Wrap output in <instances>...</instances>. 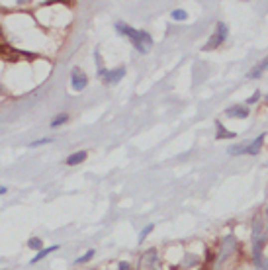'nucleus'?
Returning <instances> with one entry per match:
<instances>
[{"mask_svg":"<svg viewBox=\"0 0 268 270\" xmlns=\"http://www.w3.org/2000/svg\"><path fill=\"white\" fill-rule=\"evenodd\" d=\"M116 29H118V31H122V33H126V35L130 37V41L134 43L135 49H137L139 53H147V51H151V47H153V37H151L147 31L134 29L132 26H126V24H116Z\"/></svg>","mask_w":268,"mask_h":270,"instance_id":"f257e3e1","label":"nucleus"},{"mask_svg":"<svg viewBox=\"0 0 268 270\" xmlns=\"http://www.w3.org/2000/svg\"><path fill=\"white\" fill-rule=\"evenodd\" d=\"M139 270H161V261L157 249H149L139 259Z\"/></svg>","mask_w":268,"mask_h":270,"instance_id":"f03ea898","label":"nucleus"},{"mask_svg":"<svg viewBox=\"0 0 268 270\" xmlns=\"http://www.w3.org/2000/svg\"><path fill=\"white\" fill-rule=\"evenodd\" d=\"M235 251H237V241H235L231 235H229V237H225V239L221 241L219 255H217V263H215V265L219 267L221 263H225V261H227V257H229V255H233Z\"/></svg>","mask_w":268,"mask_h":270,"instance_id":"7ed1b4c3","label":"nucleus"},{"mask_svg":"<svg viewBox=\"0 0 268 270\" xmlns=\"http://www.w3.org/2000/svg\"><path fill=\"white\" fill-rule=\"evenodd\" d=\"M225 35H227V26L219 22V24H217V31H215L214 35H212V39L206 43V47H204V49H214V47H217L219 43H223Z\"/></svg>","mask_w":268,"mask_h":270,"instance_id":"20e7f679","label":"nucleus"},{"mask_svg":"<svg viewBox=\"0 0 268 270\" xmlns=\"http://www.w3.org/2000/svg\"><path fill=\"white\" fill-rule=\"evenodd\" d=\"M71 84H73L75 90H84L86 88L88 79H86V75L82 73L81 69H73V73H71Z\"/></svg>","mask_w":268,"mask_h":270,"instance_id":"39448f33","label":"nucleus"},{"mask_svg":"<svg viewBox=\"0 0 268 270\" xmlns=\"http://www.w3.org/2000/svg\"><path fill=\"white\" fill-rule=\"evenodd\" d=\"M100 75L104 77V81H106L108 84H116V82H120L124 79L126 71H124V69H116V71H104V69H102Z\"/></svg>","mask_w":268,"mask_h":270,"instance_id":"423d86ee","label":"nucleus"},{"mask_svg":"<svg viewBox=\"0 0 268 270\" xmlns=\"http://www.w3.org/2000/svg\"><path fill=\"white\" fill-rule=\"evenodd\" d=\"M263 143H265V134L259 135L251 145H247V153L249 155H259L261 153V147H263Z\"/></svg>","mask_w":268,"mask_h":270,"instance_id":"0eeeda50","label":"nucleus"},{"mask_svg":"<svg viewBox=\"0 0 268 270\" xmlns=\"http://www.w3.org/2000/svg\"><path fill=\"white\" fill-rule=\"evenodd\" d=\"M229 118H247L249 116V108L247 106H231V108H227V112H225Z\"/></svg>","mask_w":268,"mask_h":270,"instance_id":"6e6552de","label":"nucleus"},{"mask_svg":"<svg viewBox=\"0 0 268 270\" xmlns=\"http://www.w3.org/2000/svg\"><path fill=\"white\" fill-rule=\"evenodd\" d=\"M267 69H268V57H265V59L255 67V71H251V73H249V77H251V79H259Z\"/></svg>","mask_w":268,"mask_h":270,"instance_id":"1a4fd4ad","label":"nucleus"},{"mask_svg":"<svg viewBox=\"0 0 268 270\" xmlns=\"http://www.w3.org/2000/svg\"><path fill=\"white\" fill-rule=\"evenodd\" d=\"M84 159H86V153H84V151H77V153L69 155V157H67V161H65V162H67L69 166H75V164H79V162H82Z\"/></svg>","mask_w":268,"mask_h":270,"instance_id":"9d476101","label":"nucleus"},{"mask_svg":"<svg viewBox=\"0 0 268 270\" xmlns=\"http://www.w3.org/2000/svg\"><path fill=\"white\" fill-rule=\"evenodd\" d=\"M57 249H59L57 245H53V247H47V249H41V251L37 253V257H33V259H31V265H33V263H39V261H41V259H45L49 253H55Z\"/></svg>","mask_w":268,"mask_h":270,"instance_id":"9b49d317","label":"nucleus"},{"mask_svg":"<svg viewBox=\"0 0 268 270\" xmlns=\"http://www.w3.org/2000/svg\"><path fill=\"white\" fill-rule=\"evenodd\" d=\"M235 134H231V132H227L221 124H217V139H233Z\"/></svg>","mask_w":268,"mask_h":270,"instance_id":"f8f14e48","label":"nucleus"},{"mask_svg":"<svg viewBox=\"0 0 268 270\" xmlns=\"http://www.w3.org/2000/svg\"><path fill=\"white\" fill-rule=\"evenodd\" d=\"M255 267H257V270H268V259H263V255L257 257L255 259Z\"/></svg>","mask_w":268,"mask_h":270,"instance_id":"ddd939ff","label":"nucleus"},{"mask_svg":"<svg viewBox=\"0 0 268 270\" xmlns=\"http://www.w3.org/2000/svg\"><path fill=\"white\" fill-rule=\"evenodd\" d=\"M27 247H29V249H37V251H41V249H43V243H41V239L33 237V239H29V241H27Z\"/></svg>","mask_w":268,"mask_h":270,"instance_id":"4468645a","label":"nucleus"},{"mask_svg":"<svg viewBox=\"0 0 268 270\" xmlns=\"http://www.w3.org/2000/svg\"><path fill=\"white\" fill-rule=\"evenodd\" d=\"M67 120H69V116H67V114H59V116L55 118L53 122H51V126H53V128H57V126H61V124H65Z\"/></svg>","mask_w":268,"mask_h":270,"instance_id":"2eb2a0df","label":"nucleus"},{"mask_svg":"<svg viewBox=\"0 0 268 270\" xmlns=\"http://www.w3.org/2000/svg\"><path fill=\"white\" fill-rule=\"evenodd\" d=\"M241 153H247V145H237L229 149V155H241Z\"/></svg>","mask_w":268,"mask_h":270,"instance_id":"dca6fc26","label":"nucleus"},{"mask_svg":"<svg viewBox=\"0 0 268 270\" xmlns=\"http://www.w3.org/2000/svg\"><path fill=\"white\" fill-rule=\"evenodd\" d=\"M186 12L184 10H172V18L174 20H178V22H182V20H186Z\"/></svg>","mask_w":268,"mask_h":270,"instance_id":"f3484780","label":"nucleus"},{"mask_svg":"<svg viewBox=\"0 0 268 270\" xmlns=\"http://www.w3.org/2000/svg\"><path fill=\"white\" fill-rule=\"evenodd\" d=\"M92 257H94V251H92V249H90V251H88V253H84V255H82V257H79V259H77V265H81V263H86V261H90V259H92Z\"/></svg>","mask_w":268,"mask_h":270,"instance_id":"a211bd4d","label":"nucleus"},{"mask_svg":"<svg viewBox=\"0 0 268 270\" xmlns=\"http://www.w3.org/2000/svg\"><path fill=\"white\" fill-rule=\"evenodd\" d=\"M196 263H198V259H196L194 255H188L186 259L182 261V267H192V265H196Z\"/></svg>","mask_w":268,"mask_h":270,"instance_id":"6ab92c4d","label":"nucleus"},{"mask_svg":"<svg viewBox=\"0 0 268 270\" xmlns=\"http://www.w3.org/2000/svg\"><path fill=\"white\" fill-rule=\"evenodd\" d=\"M153 227H155V225H147V227H145V229L139 233V241H143V239H145V237H147V235L153 231Z\"/></svg>","mask_w":268,"mask_h":270,"instance_id":"aec40b11","label":"nucleus"},{"mask_svg":"<svg viewBox=\"0 0 268 270\" xmlns=\"http://www.w3.org/2000/svg\"><path fill=\"white\" fill-rule=\"evenodd\" d=\"M45 143H51V139L49 137H43V139H37V141H33L29 147H39V145H45Z\"/></svg>","mask_w":268,"mask_h":270,"instance_id":"412c9836","label":"nucleus"},{"mask_svg":"<svg viewBox=\"0 0 268 270\" xmlns=\"http://www.w3.org/2000/svg\"><path fill=\"white\" fill-rule=\"evenodd\" d=\"M259 96H261V92H255V94H253V96L247 100V104H255V102L259 100Z\"/></svg>","mask_w":268,"mask_h":270,"instance_id":"4be33fe9","label":"nucleus"},{"mask_svg":"<svg viewBox=\"0 0 268 270\" xmlns=\"http://www.w3.org/2000/svg\"><path fill=\"white\" fill-rule=\"evenodd\" d=\"M265 231L268 233V208L265 210Z\"/></svg>","mask_w":268,"mask_h":270,"instance_id":"5701e85b","label":"nucleus"},{"mask_svg":"<svg viewBox=\"0 0 268 270\" xmlns=\"http://www.w3.org/2000/svg\"><path fill=\"white\" fill-rule=\"evenodd\" d=\"M120 270H130V265L128 263H120Z\"/></svg>","mask_w":268,"mask_h":270,"instance_id":"b1692460","label":"nucleus"},{"mask_svg":"<svg viewBox=\"0 0 268 270\" xmlns=\"http://www.w3.org/2000/svg\"><path fill=\"white\" fill-rule=\"evenodd\" d=\"M4 192H6V188H4V186H0V194H4Z\"/></svg>","mask_w":268,"mask_h":270,"instance_id":"393cba45","label":"nucleus"},{"mask_svg":"<svg viewBox=\"0 0 268 270\" xmlns=\"http://www.w3.org/2000/svg\"><path fill=\"white\" fill-rule=\"evenodd\" d=\"M267 102H268V96H267Z\"/></svg>","mask_w":268,"mask_h":270,"instance_id":"a878e982","label":"nucleus"}]
</instances>
